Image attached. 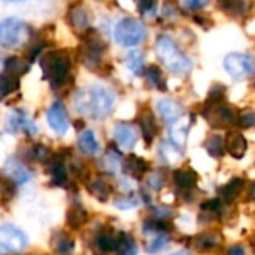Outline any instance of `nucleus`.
<instances>
[{"label": "nucleus", "instance_id": "obj_1", "mask_svg": "<svg viewBox=\"0 0 255 255\" xmlns=\"http://www.w3.org/2000/svg\"><path fill=\"white\" fill-rule=\"evenodd\" d=\"M115 97L112 91L102 85H91L82 88L75 96V109L85 117L94 120L106 118L114 109Z\"/></svg>", "mask_w": 255, "mask_h": 255}, {"label": "nucleus", "instance_id": "obj_2", "mask_svg": "<svg viewBox=\"0 0 255 255\" xmlns=\"http://www.w3.org/2000/svg\"><path fill=\"white\" fill-rule=\"evenodd\" d=\"M43 79L55 91L64 88L72 79V60L64 49H52L40 55Z\"/></svg>", "mask_w": 255, "mask_h": 255}, {"label": "nucleus", "instance_id": "obj_3", "mask_svg": "<svg viewBox=\"0 0 255 255\" xmlns=\"http://www.w3.org/2000/svg\"><path fill=\"white\" fill-rule=\"evenodd\" d=\"M155 52L167 70L176 75H187L191 70V61L179 51L169 36H160L155 42Z\"/></svg>", "mask_w": 255, "mask_h": 255}, {"label": "nucleus", "instance_id": "obj_4", "mask_svg": "<svg viewBox=\"0 0 255 255\" xmlns=\"http://www.w3.org/2000/svg\"><path fill=\"white\" fill-rule=\"evenodd\" d=\"M31 37L30 25L19 18H6L0 22V45L7 49H18L27 45Z\"/></svg>", "mask_w": 255, "mask_h": 255}, {"label": "nucleus", "instance_id": "obj_5", "mask_svg": "<svg viewBox=\"0 0 255 255\" xmlns=\"http://www.w3.org/2000/svg\"><path fill=\"white\" fill-rule=\"evenodd\" d=\"M105 51H106V45L102 40L100 34L96 30H87L84 31V37H82V43L79 46V60L81 63L90 69V70H97L102 63H103V57H105Z\"/></svg>", "mask_w": 255, "mask_h": 255}, {"label": "nucleus", "instance_id": "obj_6", "mask_svg": "<svg viewBox=\"0 0 255 255\" xmlns=\"http://www.w3.org/2000/svg\"><path fill=\"white\" fill-rule=\"evenodd\" d=\"M115 40L121 46H137L146 36L143 24L134 18H124L115 27Z\"/></svg>", "mask_w": 255, "mask_h": 255}, {"label": "nucleus", "instance_id": "obj_7", "mask_svg": "<svg viewBox=\"0 0 255 255\" xmlns=\"http://www.w3.org/2000/svg\"><path fill=\"white\" fill-rule=\"evenodd\" d=\"M203 115L206 121L209 123V126L214 128H229L238 124V120H239V114L236 112V109L226 105L224 102L215 103V105L206 103Z\"/></svg>", "mask_w": 255, "mask_h": 255}, {"label": "nucleus", "instance_id": "obj_8", "mask_svg": "<svg viewBox=\"0 0 255 255\" xmlns=\"http://www.w3.org/2000/svg\"><path fill=\"white\" fill-rule=\"evenodd\" d=\"M27 236L10 224L0 227V250L7 254H18L27 248Z\"/></svg>", "mask_w": 255, "mask_h": 255}, {"label": "nucleus", "instance_id": "obj_9", "mask_svg": "<svg viewBox=\"0 0 255 255\" xmlns=\"http://www.w3.org/2000/svg\"><path fill=\"white\" fill-rule=\"evenodd\" d=\"M224 67L235 79H244L254 73L255 60L253 55L233 52L226 57Z\"/></svg>", "mask_w": 255, "mask_h": 255}, {"label": "nucleus", "instance_id": "obj_10", "mask_svg": "<svg viewBox=\"0 0 255 255\" xmlns=\"http://www.w3.org/2000/svg\"><path fill=\"white\" fill-rule=\"evenodd\" d=\"M46 120L49 127L57 133V134H64L69 128V118H67V111L61 102H54L48 112H46Z\"/></svg>", "mask_w": 255, "mask_h": 255}, {"label": "nucleus", "instance_id": "obj_11", "mask_svg": "<svg viewBox=\"0 0 255 255\" xmlns=\"http://www.w3.org/2000/svg\"><path fill=\"white\" fill-rule=\"evenodd\" d=\"M123 236L124 233L123 232H115L112 229H108V230H103L97 235L96 238V247L99 251L102 253H117L120 245H121V241H123Z\"/></svg>", "mask_w": 255, "mask_h": 255}, {"label": "nucleus", "instance_id": "obj_12", "mask_svg": "<svg viewBox=\"0 0 255 255\" xmlns=\"http://www.w3.org/2000/svg\"><path fill=\"white\" fill-rule=\"evenodd\" d=\"M114 137L117 143L124 149H131L137 140L136 128L128 123H118L114 128Z\"/></svg>", "mask_w": 255, "mask_h": 255}, {"label": "nucleus", "instance_id": "obj_13", "mask_svg": "<svg viewBox=\"0 0 255 255\" xmlns=\"http://www.w3.org/2000/svg\"><path fill=\"white\" fill-rule=\"evenodd\" d=\"M190 120L181 117L179 120H176L175 123L170 124L169 128V136H170V142L175 148L182 149L187 143V136H188V130H190Z\"/></svg>", "mask_w": 255, "mask_h": 255}, {"label": "nucleus", "instance_id": "obj_14", "mask_svg": "<svg viewBox=\"0 0 255 255\" xmlns=\"http://www.w3.org/2000/svg\"><path fill=\"white\" fill-rule=\"evenodd\" d=\"M51 248L58 255H72L75 251V239L64 230H55L51 236Z\"/></svg>", "mask_w": 255, "mask_h": 255}, {"label": "nucleus", "instance_id": "obj_15", "mask_svg": "<svg viewBox=\"0 0 255 255\" xmlns=\"http://www.w3.org/2000/svg\"><path fill=\"white\" fill-rule=\"evenodd\" d=\"M157 111L167 124H172L176 120H179L184 112L182 106L172 99H160L157 102Z\"/></svg>", "mask_w": 255, "mask_h": 255}, {"label": "nucleus", "instance_id": "obj_16", "mask_svg": "<svg viewBox=\"0 0 255 255\" xmlns=\"http://www.w3.org/2000/svg\"><path fill=\"white\" fill-rule=\"evenodd\" d=\"M123 170H124L126 175L131 176L133 179L140 181L146 175V172H148V163L142 157L128 155L124 160V163H123Z\"/></svg>", "mask_w": 255, "mask_h": 255}, {"label": "nucleus", "instance_id": "obj_17", "mask_svg": "<svg viewBox=\"0 0 255 255\" xmlns=\"http://www.w3.org/2000/svg\"><path fill=\"white\" fill-rule=\"evenodd\" d=\"M247 148H248V142L245 139V136L239 131H232L229 133L227 139H226V149L229 151V154L238 160L244 158V155L247 154Z\"/></svg>", "mask_w": 255, "mask_h": 255}, {"label": "nucleus", "instance_id": "obj_18", "mask_svg": "<svg viewBox=\"0 0 255 255\" xmlns=\"http://www.w3.org/2000/svg\"><path fill=\"white\" fill-rule=\"evenodd\" d=\"M88 221V212L85 211V208L79 203H73L66 214V224L69 229L72 230H79L82 229V226H85Z\"/></svg>", "mask_w": 255, "mask_h": 255}, {"label": "nucleus", "instance_id": "obj_19", "mask_svg": "<svg viewBox=\"0 0 255 255\" xmlns=\"http://www.w3.org/2000/svg\"><path fill=\"white\" fill-rule=\"evenodd\" d=\"M139 127H140V131H142V136H143L146 145H151L154 137L157 136V131H158L157 121H155L154 115L151 114V111H145V112L140 114Z\"/></svg>", "mask_w": 255, "mask_h": 255}, {"label": "nucleus", "instance_id": "obj_20", "mask_svg": "<svg viewBox=\"0 0 255 255\" xmlns=\"http://www.w3.org/2000/svg\"><path fill=\"white\" fill-rule=\"evenodd\" d=\"M9 126L12 130H22L30 136L36 134L37 131L36 124L24 114V111H13V114L9 117Z\"/></svg>", "mask_w": 255, "mask_h": 255}, {"label": "nucleus", "instance_id": "obj_21", "mask_svg": "<svg viewBox=\"0 0 255 255\" xmlns=\"http://www.w3.org/2000/svg\"><path fill=\"white\" fill-rule=\"evenodd\" d=\"M19 75H16L15 72L4 69L0 73V99H4L7 96H10L13 91L18 90L19 87Z\"/></svg>", "mask_w": 255, "mask_h": 255}, {"label": "nucleus", "instance_id": "obj_22", "mask_svg": "<svg viewBox=\"0 0 255 255\" xmlns=\"http://www.w3.org/2000/svg\"><path fill=\"white\" fill-rule=\"evenodd\" d=\"M244 187H245V181L242 178H235L230 182H227L224 187H221L218 190V194L226 203H232L241 196Z\"/></svg>", "mask_w": 255, "mask_h": 255}, {"label": "nucleus", "instance_id": "obj_23", "mask_svg": "<svg viewBox=\"0 0 255 255\" xmlns=\"http://www.w3.org/2000/svg\"><path fill=\"white\" fill-rule=\"evenodd\" d=\"M67 21H69V25H72L75 30L85 31L88 27V13L82 6H75V7L69 9Z\"/></svg>", "mask_w": 255, "mask_h": 255}, {"label": "nucleus", "instance_id": "obj_24", "mask_svg": "<svg viewBox=\"0 0 255 255\" xmlns=\"http://www.w3.org/2000/svg\"><path fill=\"white\" fill-rule=\"evenodd\" d=\"M6 172H7V176H9V179H12L15 184H24V182H27L28 179H30V173H28V170L19 163V161H16L15 158H12V160H9L7 163H6Z\"/></svg>", "mask_w": 255, "mask_h": 255}, {"label": "nucleus", "instance_id": "obj_25", "mask_svg": "<svg viewBox=\"0 0 255 255\" xmlns=\"http://www.w3.org/2000/svg\"><path fill=\"white\" fill-rule=\"evenodd\" d=\"M87 190L91 196H94L100 202H108L109 196L112 194V187L103 179H93L87 184Z\"/></svg>", "mask_w": 255, "mask_h": 255}, {"label": "nucleus", "instance_id": "obj_26", "mask_svg": "<svg viewBox=\"0 0 255 255\" xmlns=\"http://www.w3.org/2000/svg\"><path fill=\"white\" fill-rule=\"evenodd\" d=\"M220 6L235 15V16H242V15H247L253 6V1L251 0H220Z\"/></svg>", "mask_w": 255, "mask_h": 255}, {"label": "nucleus", "instance_id": "obj_27", "mask_svg": "<svg viewBox=\"0 0 255 255\" xmlns=\"http://www.w3.org/2000/svg\"><path fill=\"white\" fill-rule=\"evenodd\" d=\"M173 181L182 190H193L197 184V173L191 169H181L173 173Z\"/></svg>", "mask_w": 255, "mask_h": 255}, {"label": "nucleus", "instance_id": "obj_28", "mask_svg": "<svg viewBox=\"0 0 255 255\" xmlns=\"http://www.w3.org/2000/svg\"><path fill=\"white\" fill-rule=\"evenodd\" d=\"M78 146H79V149H81L84 154H87V155H96V154L99 152V149H100L99 142H97V139H96V134H94L91 130H85V131L79 136V139H78Z\"/></svg>", "mask_w": 255, "mask_h": 255}, {"label": "nucleus", "instance_id": "obj_29", "mask_svg": "<svg viewBox=\"0 0 255 255\" xmlns=\"http://www.w3.org/2000/svg\"><path fill=\"white\" fill-rule=\"evenodd\" d=\"M205 149L211 157L220 158V157H223V154L226 151V140L220 134H212L205 142Z\"/></svg>", "mask_w": 255, "mask_h": 255}, {"label": "nucleus", "instance_id": "obj_30", "mask_svg": "<svg viewBox=\"0 0 255 255\" xmlns=\"http://www.w3.org/2000/svg\"><path fill=\"white\" fill-rule=\"evenodd\" d=\"M15 194L13 181L0 175V206H6Z\"/></svg>", "mask_w": 255, "mask_h": 255}, {"label": "nucleus", "instance_id": "obj_31", "mask_svg": "<svg viewBox=\"0 0 255 255\" xmlns=\"http://www.w3.org/2000/svg\"><path fill=\"white\" fill-rule=\"evenodd\" d=\"M220 245V236L214 233H205L196 238V247L203 251H211Z\"/></svg>", "mask_w": 255, "mask_h": 255}, {"label": "nucleus", "instance_id": "obj_32", "mask_svg": "<svg viewBox=\"0 0 255 255\" xmlns=\"http://www.w3.org/2000/svg\"><path fill=\"white\" fill-rule=\"evenodd\" d=\"M127 67L134 73V75H142L143 72V55L140 51H131L127 55Z\"/></svg>", "mask_w": 255, "mask_h": 255}, {"label": "nucleus", "instance_id": "obj_33", "mask_svg": "<svg viewBox=\"0 0 255 255\" xmlns=\"http://www.w3.org/2000/svg\"><path fill=\"white\" fill-rule=\"evenodd\" d=\"M146 78L154 87H157L161 91H166V81H164V78H163V75L157 66H149L146 69Z\"/></svg>", "mask_w": 255, "mask_h": 255}, {"label": "nucleus", "instance_id": "obj_34", "mask_svg": "<svg viewBox=\"0 0 255 255\" xmlns=\"http://www.w3.org/2000/svg\"><path fill=\"white\" fill-rule=\"evenodd\" d=\"M167 245H169V236H167V233H158V235L146 245V251H148L149 254H157V253L163 251Z\"/></svg>", "mask_w": 255, "mask_h": 255}, {"label": "nucleus", "instance_id": "obj_35", "mask_svg": "<svg viewBox=\"0 0 255 255\" xmlns=\"http://www.w3.org/2000/svg\"><path fill=\"white\" fill-rule=\"evenodd\" d=\"M118 255H136L137 254V247L133 241V238L127 233H124L123 236V241H121V245L117 251Z\"/></svg>", "mask_w": 255, "mask_h": 255}, {"label": "nucleus", "instance_id": "obj_36", "mask_svg": "<svg viewBox=\"0 0 255 255\" xmlns=\"http://www.w3.org/2000/svg\"><path fill=\"white\" fill-rule=\"evenodd\" d=\"M164 184H166V176L160 170H155L148 176V185L155 191H160L164 187Z\"/></svg>", "mask_w": 255, "mask_h": 255}, {"label": "nucleus", "instance_id": "obj_37", "mask_svg": "<svg viewBox=\"0 0 255 255\" xmlns=\"http://www.w3.org/2000/svg\"><path fill=\"white\" fill-rule=\"evenodd\" d=\"M238 124L244 128H251L255 127V111H247L239 115Z\"/></svg>", "mask_w": 255, "mask_h": 255}, {"label": "nucleus", "instance_id": "obj_38", "mask_svg": "<svg viewBox=\"0 0 255 255\" xmlns=\"http://www.w3.org/2000/svg\"><path fill=\"white\" fill-rule=\"evenodd\" d=\"M139 205L137 199L134 197H126V199H121V200H117L115 202V206L121 211H127V209H133Z\"/></svg>", "mask_w": 255, "mask_h": 255}, {"label": "nucleus", "instance_id": "obj_39", "mask_svg": "<svg viewBox=\"0 0 255 255\" xmlns=\"http://www.w3.org/2000/svg\"><path fill=\"white\" fill-rule=\"evenodd\" d=\"M209 0H182L184 6L187 9H191V10H197V9H202L208 4Z\"/></svg>", "mask_w": 255, "mask_h": 255}, {"label": "nucleus", "instance_id": "obj_40", "mask_svg": "<svg viewBox=\"0 0 255 255\" xmlns=\"http://www.w3.org/2000/svg\"><path fill=\"white\" fill-rule=\"evenodd\" d=\"M221 206V200L220 199H212V200H208L205 202L200 208L202 211H208V212H214V211H218Z\"/></svg>", "mask_w": 255, "mask_h": 255}, {"label": "nucleus", "instance_id": "obj_41", "mask_svg": "<svg viewBox=\"0 0 255 255\" xmlns=\"http://www.w3.org/2000/svg\"><path fill=\"white\" fill-rule=\"evenodd\" d=\"M137 6H139L140 13H146V12H151V10L154 9L155 1H154V0H139Z\"/></svg>", "mask_w": 255, "mask_h": 255}, {"label": "nucleus", "instance_id": "obj_42", "mask_svg": "<svg viewBox=\"0 0 255 255\" xmlns=\"http://www.w3.org/2000/svg\"><path fill=\"white\" fill-rule=\"evenodd\" d=\"M163 13H164L166 16L172 18V16L176 13V4H175V3H170V1L164 3V6H163Z\"/></svg>", "mask_w": 255, "mask_h": 255}, {"label": "nucleus", "instance_id": "obj_43", "mask_svg": "<svg viewBox=\"0 0 255 255\" xmlns=\"http://www.w3.org/2000/svg\"><path fill=\"white\" fill-rule=\"evenodd\" d=\"M154 214L157 215V218H158V220H166V218H169V217H172V215H173V211H170V209H164V208H160V209H154Z\"/></svg>", "mask_w": 255, "mask_h": 255}, {"label": "nucleus", "instance_id": "obj_44", "mask_svg": "<svg viewBox=\"0 0 255 255\" xmlns=\"http://www.w3.org/2000/svg\"><path fill=\"white\" fill-rule=\"evenodd\" d=\"M229 255H245V250L242 248V247H232L230 250H229Z\"/></svg>", "mask_w": 255, "mask_h": 255}, {"label": "nucleus", "instance_id": "obj_45", "mask_svg": "<svg viewBox=\"0 0 255 255\" xmlns=\"http://www.w3.org/2000/svg\"><path fill=\"white\" fill-rule=\"evenodd\" d=\"M248 200H255V181L251 184L250 191H248Z\"/></svg>", "mask_w": 255, "mask_h": 255}, {"label": "nucleus", "instance_id": "obj_46", "mask_svg": "<svg viewBox=\"0 0 255 255\" xmlns=\"http://www.w3.org/2000/svg\"><path fill=\"white\" fill-rule=\"evenodd\" d=\"M172 255H191V254H190V251H187V250H181V251L173 253Z\"/></svg>", "mask_w": 255, "mask_h": 255}, {"label": "nucleus", "instance_id": "obj_47", "mask_svg": "<svg viewBox=\"0 0 255 255\" xmlns=\"http://www.w3.org/2000/svg\"><path fill=\"white\" fill-rule=\"evenodd\" d=\"M3 1H9V3H19V1H24V0H3Z\"/></svg>", "mask_w": 255, "mask_h": 255}]
</instances>
